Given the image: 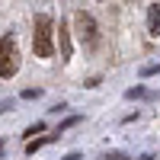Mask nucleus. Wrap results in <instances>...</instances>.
<instances>
[{
	"label": "nucleus",
	"instance_id": "obj_1",
	"mask_svg": "<svg viewBox=\"0 0 160 160\" xmlns=\"http://www.w3.org/2000/svg\"><path fill=\"white\" fill-rule=\"evenodd\" d=\"M51 16H45V13H38L35 16V32H32V51L35 58H51L55 55V45H51Z\"/></svg>",
	"mask_w": 160,
	"mask_h": 160
},
{
	"label": "nucleus",
	"instance_id": "obj_2",
	"mask_svg": "<svg viewBox=\"0 0 160 160\" xmlns=\"http://www.w3.org/2000/svg\"><path fill=\"white\" fill-rule=\"evenodd\" d=\"M16 71H19L16 38H13V35H3V38H0V77H3V80H10Z\"/></svg>",
	"mask_w": 160,
	"mask_h": 160
},
{
	"label": "nucleus",
	"instance_id": "obj_3",
	"mask_svg": "<svg viewBox=\"0 0 160 160\" xmlns=\"http://www.w3.org/2000/svg\"><path fill=\"white\" fill-rule=\"evenodd\" d=\"M74 26H77V35L83 38V42H87L90 48L99 42V35H96V19H93L90 13H83V10H80L77 16H74Z\"/></svg>",
	"mask_w": 160,
	"mask_h": 160
},
{
	"label": "nucleus",
	"instance_id": "obj_4",
	"mask_svg": "<svg viewBox=\"0 0 160 160\" xmlns=\"http://www.w3.org/2000/svg\"><path fill=\"white\" fill-rule=\"evenodd\" d=\"M148 32L151 35H160V3H151L148 7Z\"/></svg>",
	"mask_w": 160,
	"mask_h": 160
},
{
	"label": "nucleus",
	"instance_id": "obj_5",
	"mask_svg": "<svg viewBox=\"0 0 160 160\" xmlns=\"http://www.w3.org/2000/svg\"><path fill=\"white\" fill-rule=\"evenodd\" d=\"M58 38H61V58L68 61L71 58V35H68V26H64V22L58 26Z\"/></svg>",
	"mask_w": 160,
	"mask_h": 160
},
{
	"label": "nucleus",
	"instance_id": "obj_6",
	"mask_svg": "<svg viewBox=\"0 0 160 160\" xmlns=\"http://www.w3.org/2000/svg\"><path fill=\"white\" fill-rule=\"evenodd\" d=\"M55 138H58V135H45V138H35V141H29V144H26V154H35V151H42L45 144H51Z\"/></svg>",
	"mask_w": 160,
	"mask_h": 160
},
{
	"label": "nucleus",
	"instance_id": "obj_7",
	"mask_svg": "<svg viewBox=\"0 0 160 160\" xmlns=\"http://www.w3.org/2000/svg\"><path fill=\"white\" fill-rule=\"evenodd\" d=\"M42 131H45V122H35V125H29V128H26V138L32 141V135H42Z\"/></svg>",
	"mask_w": 160,
	"mask_h": 160
},
{
	"label": "nucleus",
	"instance_id": "obj_8",
	"mask_svg": "<svg viewBox=\"0 0 160 160\" xmlns=\"http://www.w3.org/2000/svg\"><path fill=\"white\" fill-rule=\"evenodd\" d=\"M64 160H80V154H68V157H64Z\"/></svg>",
	"mask_w": 160,
	"mask_h": 160
}]
</instances>
